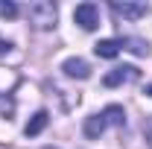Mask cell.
<instances>
[{
  "instance_id": "cell-1",
  "label": "cell",
  "mask_w": 152,
  "mask_h": 149,
  "mask_svg": "<svg viewBox=\"0 0 152 149\" xmlns=\"http://www.w3.org/2000/svg\"><path fill=\"white\" fill-rule=\"evenodd\" d=\"M26 18L38 29H53L56 20H58V9H56V3H50V0H35V3L26 6Z\"/></svg>"
},
{
  "instance_id": "cell-2",
  "label": "cell",
  "mask_w": 152,
  "mask_h": 149,
  "mask_svg": "<svg viewBox=\"0 0 152 149\" xmlns=\"http://www.w3.org/2000/svg\"><path fill=\"white\" fill-rule=\"evenodd\" d=\"M73 20L82 29H88V32L96 29V26H99V6H96V3H79L73 9Z\"/></svg>"
},
{
  "instance_id": "cell-3",
  "label": "cell",
  "mask_w": 152,
  "mask_h": 149,
  "mask_svg": "<svg viewBox=\"0 0 152 149\" xmlns=\"http://www.w3.org/2000/svg\"><path fill=\"white\" fill-rule=\"evenodd\" d=\"M111 12L117 18H126V20H137L143 15H149V6L146 3H132V0H111Z\"/></svg>"
},
{
  "instance_id": "cell-4",
  "label": "cell",
  "mask_w": 152,
  "mask_h": 149,
  "mask_svg": "<svg viewBox=\"0 0 152 149\" xmlns=\"http://www.w3.org/2000/svg\"><path fill=\"white\" fill-rule=\"evenodd\" d=\"M137 76H140L137 67L123 64V67H114V70H108V73L102 76V85H105V88H117V85H123V82H134Z\"/></svg>"
},
{
  "instance_id": "cell-5",
  "label": "cell",
  "mask_w": 152,
  "mask_h": 149,
  "mask_svg": "<svg viewBox=\"0 0 152 149\" xmlns=\"http://www.w3.org/2000/svg\"><path fill=\"white\" fill-rule=\"evenodd\" d=\"M61 73L70 76V79H88L91 76V64L85 58H79V56H70V58L61 61Z\"/></svg>"
},
{
  "instance_id": "cell-6",
  "label": "cell",
  "mask_w": 152,
  "mask_h": 149,
  "mask_svg": "<svg viewBox=\"0 0 152 149\" xmlns=\"http://www.w3.org/2000/svg\"><path fill=\"white\" fill-rule=\"evenodd\" d=\"M105 126H108V123H105V117H102V111H99V114H91V117L85 120V126H82V131H85V137H91V140H96V137H99V134L105 131Z\"/></svg>"
},
{
  "instance_id": "cell-7",
  "label": "cell",
  "mask_w": 152,
  "mask_h": 149,
  "mask_svg": "<svg viewBox=\"0 0 152 149\" xmlns=\"http://www.w3.org/2000/svg\"><path fill=\"white\" fill-rule=\"evenodd\" d=\"M47 123H50V114L47 111H35L29 117V123L23 126V134H26V137H35V134H41V131L47 129Z\"/></svg>"
},
{
  "instance_id": "cell-8",
  "label": "cell",
  "mask_w": 152,
  "mask_h": 149,
  "mask_svg": "<svg viewBox=\"0 0 152 149\" xmlns=\"http://www.w3.org/2000/svg\"><path fill=\"white\" fill-rule=\"evenodd\" d=\"M120 47H123V44H120L117 38H102V41H96V44H94V53L99 58H114L117 53H120Z\"/></svg>"
},
{
  "instance_id": "cell-9",
  "label": "cell",
  "mask_w": 152,
  "mask_h": 149,
  "mask_svg": "<svg viewBox=\"0 0 152 149\" xmlns=\"http://www.w3.org/2000/svg\"><path fill=\"white\" fill-rule=\"evenodd\" d=\"M102 117H105V123H111V126H123V123H126L123 105H108V108L102 111Z\"/></svg>"
},
{
  "instance_id": "cell-10",
  "label": "cell",
  "mask_w": 152,
  "mask_h": 149,
  "mask_svg": "<svg viewBox=\"0 0 152 149\" xmlns=\"http://www.w3.org/2000/svg\"><path fill=\"white\" fill-rule=\"evenodd\" d=\"M120 44H123L126 50H132L134 56H146V53H149V44H146V41H140V38H123Z\"/></svg>"
},
{
  "instance_id": "cell-11",
  "label": "cell",
  "mask_w": 152,
  "mask_h": 149,
  "mask_svg": "<svg viewBox=\"0 0 152 149\" xmlns=\"http://www.w3.org/2000/svg\"><path fill=\"white\" fill-rule=\"evenodd\" d=\"M0 15H3V18H15V15H18V6H15L12 0H0Z\"/></svg>"
},
{
  "instance_id": "cell-12",
  "label": "cell",
  "mask_w": 152,
  "mask_h": 149,
  "mask_svg": "<svg viewBox=\"0 0 152 149\" xmlns=\"http://www.w3.org/2000/svg\"><path fill=\"white\" fill-rule=\"evenodd\" d=\"M9 47H12V44H9V41H3V38H0V53H6V50H9Z\"/></svg>"
},
{
  "instance_id": "cell-13",
  "label": "cell",
  "mask_w": 152,
  "mask_h": 149,
  "mask_svg": "<svg viewBox=\"0 0 152 149\" xmlns=\"http://www.w3.org/2000/svg\"><path fill=\"white\" fill-rule=\"evenodd\" d=\"M146 143L152 146V123H149V129H146Z\"/></svg>"
},
{
  "instance_id": "cell-14",
  "label": "cell",
  "mask_w": 152,
  "mask_h": 149,
  "mask_svg": "<svg viewBox=\"0 0 152 149\" xmlns=\"http://www.w3.org/2000/svg\"><path fill=\"white\" fill-rule=\"evenodd\" d=\"M146 93H149V96H152V85H149V88H146Z\"/></svg>"
},
{
  "instance_id": "cell-15",
  "label": "cell",
  "mask_w": 152,
  "mask_h": 149,
  "mask_svg": "<svg viewBox=\"0 0 152 149\" xmlns=\"http://www.w3.org/2000/svg\"><path fill=\"white\" fill-rule=\"evenodd\" d=\"M44 149H58V146H44Z\"/></svg>"
}]
</instances>
